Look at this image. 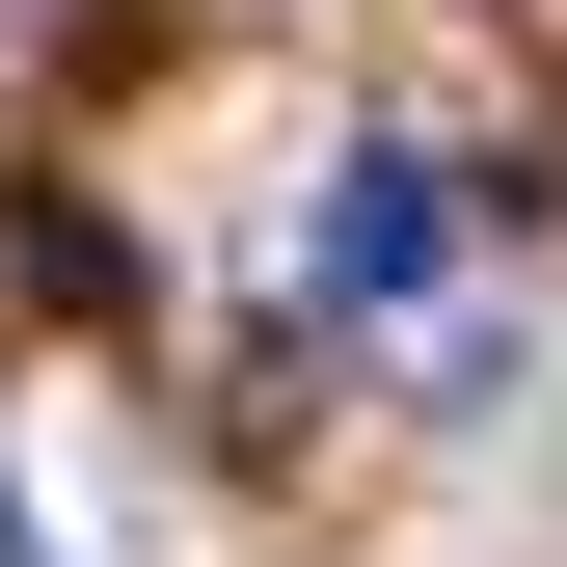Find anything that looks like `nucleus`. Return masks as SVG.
Segmentation results:
<instances>
[{"label": "nucleus", "instance_id": "obj_1", "mask_svg": "<svg viewBox=\"0 0 567 567\" xmlns=\"http://www.w3.org/2000/svg\"><path fill=\"white\" fill-rule=\"evenodd\" d=\"M460 270V163H351L324 189V298H433Z\"/></svg>", "mask_w": 567, "mask_h": 567}]
</instances>
